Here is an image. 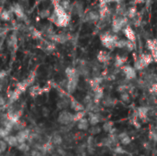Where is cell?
Instances as JSON below:
<instances>
[{"label": "cell", "instance_id": "obj_10", "mask_svg": "<svg viewBox=\"0 0 157 156\" xmlns=\"http://www.w3.org/2000/svg\"><path fill=\"white\" fill-rule=\"evenodd\" d=\"M30 134H31L30 130L25 128L24 130H22L20 131H17V133L16 135V138H17L18 143H26L27 141H29Z\"/></svg>", "mask_w": 157, "mask_h": 156}, {"label": "cell", "instance_id": "obj_30", "mask_svg": "<svg viewBox=\"0 0 157 156\" xmlns=\"http://www.w3.org/2000/svg\"><path fill=\"white\" fill-rule=\"evenodd\" d=\"M113 129H114V123L112 121H106L102 126V130L107 133H109Z\"/></svg>", "mask_w": 157, "mask_h": 156}, {"label": "cell", "instance_id": "obj_4", "mask_svg": "<svg viewBox=\"0 0 157 156\" xmlns=\"http://www.w3.org/2000/svg\"><path fill=\"white\" fill-rule=\"evenodd\" d=\"M153 62H154V59L150 53H143L135 60L133 68L136 71H142L144 68L148 67Z\"/></svg>", "mask_w": 157, "mask_h": 156}, {"label": "cell", "instance_id": "obj_6", "mask_svg": "<svg viewBox=\"0 0 157 156\" xmlns=\"http://www.w3.org/2000/svg\"><path fill=\"white\" fill-rule=\"evenodd\" d=\"M84 21L88 23H98L99 21V13L98 10H90L84 14Z\"/></svg>", "mask_w": 157, "mask_h": 156}, {"label": "cell", "instance_id": "obj_20", "mask_svg": "<svg viewBox=\"0 0 157 156\" xmlns=\"http://www.w3.org/2000/svg\"><path fill=\"white\" fill-rule=\"evenodd\" d=\"M51 143L53 146H60L63 143V137L61 136V134H59L58 132H54L50 139Z\"/></svg>", "mask_w": 157, "mask_h": 156}, {"label": "cell", "instance_id": "obj_25", "mask_svg": "<svg viewBox=\"0 0 157 156\" xmlns=\"http://www.w3.org/2000/svg\"><path fill=\"white\" fill-rule=\"evenodd\" d=\"M102 81H103V78H102L101 76H95V77H93V78L90 80V82H89L91 88L94 90V89L99 87V86H100V84L102 83Z\"/></svg>", "mask_w": 157, "mask_h": 156}, {"label": "cell", "instance_id": "obj_12", "mask_svg": "<svg viewBox=\"0 0 157 156\" xmlns=\"http://www.w3.org/2000/svg\"><path fill=\"white\" fill-rule=\"evenodd\" d=\"M122 32H123L124 36L126 37V40H128L131 41V42L135 43V40H136V34H135V31L133 30V29H132L130 25H127V26L122 29Z\"/></svg>", "mask_w": 157, "mask_h": 156}, {"label": "cell", "instance_id": "obj_45", "mask_svg": "<svg viewBox=\"0 0 157 156\" xmlns=\"http://www.w3.org/2000/svg\"><path fill=\"white\" fill-rule=\"evenodd\" d=\"M6 73L5 71H0V83H2V81L6 78Z\"/></svg>", "mask_w": 157, "mask_h": 156}, {"label": "cell", "instance_id": "obj_36", "mask_svg": "<svg viewBox=\"0 0 157 156\" xmlns=\"http://www.w3.org/2000/svg\"><path fill=\"white\" fill-rule=\"evenodd\" d=\"M128 90H130V86H129L128 85H126V84H123V85H121V86H120L118 87V91H119L121 94H122V93H127Z\"/></svg>", "mask_w": 157, "mask_h": 156}, {"label": "cell", "instance_id": "obj_41", "mask_svg": "<svg viewBox=\"0 0 157 156\" xmlns=\"http://www.w3.org/2000/svg\"><path fill=\"white\" fill-rule=\"evenodd\" d=\"M30 156H44V154H42L40 151H39L37 149H34V150L31 151Z\"/></svg>", "mask_w": 157, "mask_h": 156}, {"label": "cell", "instance_id": "obj_23", "mask_svg": "<svg viewBox=\"0 0 157 156\" xmlns=\"http://www.w3.org/2000/svg\"><path fill=\"white\" fill-rule=\"evenodd\" d=\"M77 129L80 131H88L89 129V122L86 118H83L77 121Z\"/></svg>", "mask_w": 157, "mask_h": 156}, {"label": "cell", "instance_id": "obj_14", "mask_svg": "<svg viewBox=\"0 0 157 156\" xmlns=\"http://www.w3.org/2000/svg\"><path fill=\"white\" fill-rule=\"evenodd\" d=\"M122 72L128 80H132V79L136 78V70L130 65H124L122 67Z\"/></svg>", "mask_w": 157, "mask_h": 156}, {"label": "cell", "instance_id": "obj_2", "mask_svg": "<svg viewBox=\"0 0 157 156\" xmlns=\"http://www.w3.org/2000/svg\"><path fill=\"white\" fill-rule=\"evenodd\" d=\"M119 40H120V38L118 37V35L113 32L107 31L100 35V41H101L102 45L109 50L115 49Z\"/></svg>", "mask_w": 157, "mask_h": 156}, {"label": "cell", "instance_id": "obj_27", "mask_svg": "<svg viewBox=\"0 0 157 156\" xmlns=\"http://www.w3.org/2000/svg\"><path fill=\"white\" fill-rule=\"evenodd\" d=\"M125 62H126V57H123V56H121V55H117L115 57L114 66L116 68H122L124 66Z\"/></svg>", "mask_w": 157, "mask_h": 156}, {"label": "cell", "instance_id": "obj_9", "mask_svg": "<svg viewBox=\"0 0 157 156\" xmlns=\"http://www.w3.org/2000/svg\"><path fill=\"white\" fill-rule=\"evenodd\" d=\"M79 76H75L70 79H67V85H66V91L68 94H73L75 92L77 86H78Z\"/></svg>", "mask_w": 157, "mask_h": 156}, {"label": "cell", "instance_id": "obj_42", "mask_svg": "<svg viewBox=\"0 0 157 156\" xmlns=\"http://www.w3.org/2000/svg\"><path fill=\"white\" fill-rule=\"evenodd\" d=\"M149 89H150V92H151L152 94H154L155 96H156L157 97V84L152 85L151 87H150Z\"/></svg>", "mask_w": 157, "mask_h": 156}, {"label": "cell", "instance_id": "obj_46", "mask_svg": "<svg viewBox=\"0 0 157 156\" xmlns=\"http://www.w3.org/2000/svg\"><path fill=\"white\" fill-rule=\"evenodd\" d=\"M52 156H60V155H59L58 154H52Z\"/></svg>", "mask_w": 157, "mask_h": 156}, {"label": "cell", "instance_id": "obj_22", "mask_svg": "<svg viewBox=\"0 0 157 156\" xmlns=\"http://www.w3.org/2000/svg\"><path fill=\"white\" fill-rule=\"evenodd\" d=\"M4 141L6 143V144L8 145V146H10V147H17V145H18V142H17V138H16V136L15 135H7L5 139H4Z\"/></svg>", "mask_w": 157, "mask_h": 156}, {"label": "cell", "instance_id": "obj_16", "mask_svg": "<svg viewBox=\"0 0 157 156\" xmlns=\"http://www.w3.org/2000/svg\"><path fill=\"white\" fill-rule=\"evenodd\" d=\"M70 107H71V108L74 111H75V113L86 110L85 109V106L82 103H80L79 101H77L76 99H75V98H71L70 99Z\"/></svg>", "mask_w": 157, "mask_h": 156}, {"label": "cell", "instance_id": "obj_11", "mask_svg": "<svg viewBox=\"0 0 157 156\" xmlns=\"http://www.w3.org/2000/svg\"><path fill=\"white\" fill-rule=\"evenodd\" d=\"M10 10H11V11H12V13H13V14H15L18 18L23 19V20L26 18L25 12H24V8H23V6H22L20 4L16 3V4L12 5V6H11V9H10Z\"/></svg>", "mask_w": 157, "mask_h": 156}, {"label": "cell", "instance_id": "obj_13", "mask_svg": "<svg viewBox=\"0 0 157 156\" xmlns=\"http://www.w3.org/2000/svg\"><path fill=\"white\" fill-rule=\"evenodd\" d=\"M71 12L75 14V15H78L79 17H82L84 16V6H83V4L81 2H75L73 4H71Z\"/></svg>", "mask_w": 157, "mask_h": 156}, {"label": "cell", "instance_id": "obj_15", "mask_svg": "<svg viewBox=\"0 0 157 156\" xmlns=\"http://www.w3.org/2000/svg\"><path fill=\"white\" fill-rule=\"evenodd\" d=\"M93 92H94L93 101H94L95 104H98V105L99 102H100V101L103 99V97H104V90H103L102 87L99 86V87L94 89Z\"/></svg>", "mask_w": 157, "mask_h": 156}, {"label": "cell", "instance_id": "obj_21", "mask_svg": "<svg viewBox=\"0 0 157 156\" xmlns=\"http://www.w3.org/2000/svg\"><path fill=\"white\" fill-rule=\"evenodd\" d=\"M6 43H7L8 48H10V49L16 48V46L17 45V35H16L15 33L10 34V35L8 36V38H7Z\"/></svg>", "mask_w": 157, "mask_h": 156}, {"label": "cell", "instance_id": "obj_1", "mask_svg": "<svg viewBox=\"0 0 157 156\" xmlns=\"http://www.w3.org/2000/svg\"><path fill=\"white\" fill-rule=\"evenodd\" d=\"M48 19L57 27L64 28L67 27L68 24L70 23L71 16L61 6L60 3L55 2L53 5V11L52 12Z\"/></svg>", "mask_w": 157, "mask_h": 156}, {"label": "cell", "instance_id": "obj_33", "mask_svg": "<svg viewBox=\"0 0 157 156\" xmlns=\"http://www.w3.org/2000/svg\"><path fill=\"white\" fill-rule=\"evenodd\" d=\"M51 14H52V12L49 8H44L39 12V15L41 18H49Z\"/></svg>", "mask_w": 157, "mask_h": 156}, {"label": "cell", "instance_id": "obj_40", "mask_svg": "<svg viewBox=\"0 0 157 156\" xmlns=\"http://www.w3.org/2000/svg\"><path fill=\"white\" fill-rule=\"evenodd\" d=\"M120 143H121L122 145L126 146V145H129V144L132 143V140H131V138H130V137H129V135H128V136H126L125 138L121 139V140L120 141Z\"/></svg>", "mask_w": 157, "mask_h": 156}, {"label": "cell", "instance_id": "obj_7", "mask_svg": "<svg viewBox=\"0 0 157 156\" xmlns=\"http://www.w3.org/2000/svg\"><path fill=\"white\" fill-rule=\"evenodd\" d=\"M146 46L151 51V55L155 62L157 63V39H150L146 41Z\"/></svg>", "mask_w": 157, "mask_h": 156}, {"label": "cell", "instance_id": "obj_38", "mask_svg": "<svg viewBox=\"0 0 157 156\" xmlns=\"http://www.w3.org/2000/svg\"><path fill=\"white\" fill-rule=\"evenodd\" d=\"M6 148H7L6 143L4 140H1L0 139V154H2L3 153H5L6 151Z\"/></svg>", "mask_w": 157, "mask_h": 156}, {"label": "cell", "instance_id": "obj_29", "mask_svg": "<svg viewBox=\"0 0 157 156\" xmlns=\"http://www.w3.org/2000/svg\"><path fill=\"white\" fill-rule=\"evenodd\" d=\"M43 88L40 87V86H31L29 88V94L32 96V97H36L40 94H41L43 92Z\"/></svg>", "mask_w": 157, "mask_h": 156}, {"label": "cell", "instance_id": "obj_34", "mask_svg": "<svg viewBox=\"0 0 157 156\" xmlns=\"http://www.w3.org/2000/svg\"><path fill=\"white\" fill-rule=\"evenodd\" d=\"M121 99L124 103H129L131 101V96H130V94L128 92L127 93H122V94H121Z\"/></svg>", "mask_w": 157, "mask_h": 156}, {"label": "cell", "instance_id": "obj_8", "mask_svg": "<svg viewBox=\"0 0 157 156\" xmlns=\"http://www.w3.org/2000/svg\"><path fill=\"white\" fill-rule=\"evenodd\" d=\"M52 41H54V42H57V43H61V44H63L65 43L66 41H68L70 40V36L69 34L67 33H54L51 39H50Z\"/></svg>", "mask_w": 157, "mask_h": 156}, {"label": "cell", "instance_id": "obj_39", "mask_svg": "<svg viewBox=\"0 0 157 156\" xmlns=\"http://www.w3.org/2000/svg\"><path fill=\"white\" fill-rule=\"evenodd\" d=\"M149 139H150V141L157 143V131L153 130L149 132Z\"/></svg>", "mask_w": 157, "mask_h": 156}, {"label": "cell", "instance_id": "obj_24", "mask_svg": "<svg viewBox=\"0 0 157 156\" xmlns=\"http://www.w3.org/2000/svg\"><path fill=\"white\" fill-rule=\"evenodd\" d=\"M13 13L10 9H4L0 13V18L3 21H10L12 19Z\"/></svg>", "mask_w": 157, "mask_h": 156}, {"label": "cell", "instance_id": "obj_43", "mask_svg": "<svg viewBox=\"0 0 157 156\" xmlns=\"http://www.w3.org/2000/svg\"><path fill=\"white\" fill-rule=\"evenodd\" d=\"M6 97H3V96H0V108H3V107H6Z\"/></svg>", "mask_w": 157, "mask_h": 156}, {"label": "cell", "instance_id": "obj_28", "mask_svg": "<svg viewBox=\"0 0 157 156\" xmlns=\"http://www.w3.org/2000/svg\"><path fill=\"white\" fill-rule=\"evenodd\" d=\"M116 103V100L111 97H103L102 99V105L104 107H107V108H111L115 105Z\"/></svg>", "mask_w": 157, "mask_h": 156}, {"label": "cell", "instance_id": "obj_47", "mask_svg": "<svg viewBox=\"0 0 157 156\" xmlns=\"http://www.w3.org/2000/svg\"><path fill=\"white\" fill-rule=\"evenodd\" d=\"M2 88H3V86H2V84L0 83V92H1V90H2Z\"/></svg>", "mask_w": 157, "mask_h": 156}, {"label": "cell", "instance_id": "obj_3", "mask_svg": "<svg viewBox=\"0 0 157 156\" xmlns=\"http://www.w3.org/2000/svg\"><path fill=\"white\" fill-rule=\"evenodd\" d=\"M111 29L112 32L117 34L118 32L121 31L127 25H129V19L126 16L115 14L111 18Z\"/></svg>", "mask_w": 157, "mask_h": 156}, {"label": "cell", "instance_id": "obj_19", "mask_svg": "<svg viewBox=\"0 0 157 156\" xmlns=\"http://www.w3.org/2000/svg\"><path fill=\"white\" fill-rule=\"evenodd\" d=\"M149 110H150V109H149V108H147V107H139V108H137L136 113H137V116H138L141 120H145L148 118Z\"/></svg>", "mask_w": 157, "mask_h": 156}, {"label": "cell", "instance_id": "obj_5", "mask_svg": "<svg viewBox=\"0 0 157 156\" xmlns=\"http://www.w3.org/2000/svg\"><path fill=\"white\" fill-rule=\"evenodd\" d=\"M58 122L63 126H69L74 122V114L67 110H63L57 119Z\"/></svg>", "mask_w": 157, "mask_h": 156}, {"label": "cell", "instance_id": "obj_18", "mask_svg": "<svg viewBox=\"0 0 157 156\" xmlns=\"http://www.w3.org/2000/svg\"><path fill=\"white\" fill-rule=\"evenodd\" d=\"M97 59L99 63H107L109 62L110 60V53L108 52L107 51H100L98 53V56H97Z\"/></svg>", "mask_w": 157, "mask_h": 156}, {"label": "cell", "instance_id": "obj_48", "mask_svg": "<svg viewBox=\"0 0 157 156\" xmlns=\"http://www.w3.org/2000/svg\"><path fill=\"white\" fill-rule=\"evenodd\" d=\"M1 34H2V31H1V28H0V36H1Z\"/></svg>", "mask_w": 157, "mask_h": 156}, {"label": "cell", "instance_id": "obj_31", "mask_svg": "<svg viewBox=\"0 0 157 156\" xmlns=\"http://www.w3.org/2000/svg\"><path fill=\"white\" fill-rule=\"evenodd\" d=\"M102 131V128H100L99 126L96 125V126H91V128L88 129V131L90 133L91 136H95V135H98Z\"/></svg>", "mask_w": 157, "mask_h": 156}, {"label": "cell", "instance_id": "obj_32", "mask_svg": "<svg viewBox=\"0 0 157 156\" xmlns=\"http://www.w3.org/2000/svg\"><path fill=\"white\" fill-rule=\"evenodd\" d=\"M17 150L22 152V153H28L29 151V145L27 143H18V145L17 146Z\"/></svg>", "mask_w": 157, "mask_h": 156}, {"label": "cell", "instance_id": "obj_17", "mask_svg": "<svg viewBox=\"0 0 157 156\" xmlns=\"http://www.w3.org/2000/svg\"><path fill=\"white\" fill-rule=\"evenodd\" d=\"M88 122L91 126H96L101 121V116L98 113L88 112Z\"/></svg>", "mask_w": 157, "mask_h": 156}, {"label": "cell", "instance_id": "obj_49", "mask_svg": "<svg viewBox=\"0 0 157 156\" xmlns=\"http://www.w3.org/2000/svg\"><path fill=\"white\" fill-rule=\"evenodd\" d=\"M0 110H1V108H0Z\"/></svg>", "mask_w": 157, "mask_h": 156}, {"label": "cell", "instance_id": "obj_35", "mask_svg": "<svg viewBox=\"0 0 157 156\" xmlns=\"http://www.w3.org/2000/svg\"><path fill=\"white\" fill-rule=\"evenodd\" d=\"M24 129H25V124L22 123V122H20V121H17V122H16V123L14 124L13 130H15V131H22V130H24Z\"/></svg>", "mask_w": 157, "mask_h": 156}, {"label": "cell", "instance_id": "obj_37", "mask_svg": "<svg viewBox=\"0 0 157 156\" xmlns=\"http://www.w3.org/2000/svg\"><path fill=\"white\" fill-rule=\"evenodd\" d=\"M113 151H114V153H115V154H125V153H126V151L124 150V148H123V147H121V146H119V145L114 146Z\"/></svg>", "mask_w": 157, "mask_h": 156}, {"label": "cell", "instance_id": "obj_44", "mask_svg": "<svg viewBox=\"0 0 157 156\" xmlns=\"http://www.w3.org/2000/svg\"><path fill=\"white\" fill-rule=\"evenodd\" d=\"M86 146H94V137H93V136L90 135V136L87 138Z\"/></svg>", "mask_w": 157, "mask_h": 156}, {"label": "cell", "instance_id": "obj_26", "mask_svg": "<svg viewBox=\"0 0 157 156\" xmlns=\"http://www.w3.org/2000/svg\"><path fill=\"white\" fill-rule=\"evenodd\" d=\"M65 74H66L67 79H70V78L75 77V76H80L76 68H74V67H67L65 69Z\"/></svg>", "mask_w": 157, "mask_h": 156}]
</instances>
